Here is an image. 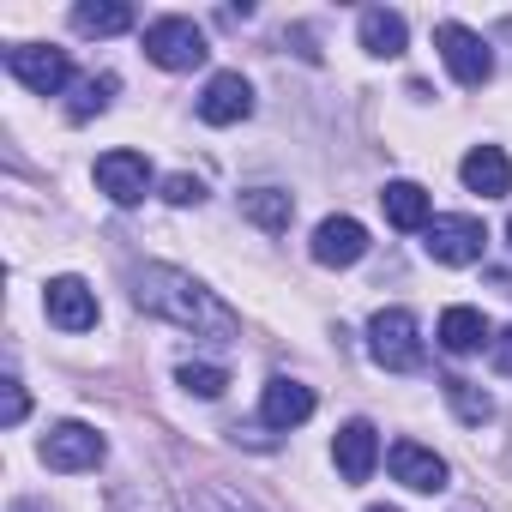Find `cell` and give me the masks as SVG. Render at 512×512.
Listing matches in <instances>:
<instances>
[{"label": "cell", "instance_id": "obj_27", "mask_svg": "<svg viewBox=\"0 0 512 512\" xmlns=\"http://www.w3.org/2000/svg\"><path fill=\"white\" fill-rule=\"evenodd\" d=\"M163 199H169V205H199V199H205V181H199V175H169V181H163Z\"/></svg>", "mask_w": 512, "mask_h": 512}, {"label": "cell", "instance_id": "obj_19", "mask_svg": "<svg viewBox=\"0 0 512 512\" xmlns=\"http://www.w3.org/2000/svg\"><path fill=\"white\" fill-rule=\"evenodd\" d=\"M73 31L121 37V31H133V7H127V0H85V7H73Z\"/></svg>", "mask_w": 512, "mask_h": 512}, {"label": "cell", "instance_id": "obj_12", "mask_svg": "<svg viewBox=\"0 0 512 512\" xmlns=\"http://www.w3.org/2000/svg\"><path fill=\"white\" fill-rule=\"evenodd\" d=\"M308 416H314V386H302V380L278 374V380L266 386V398H260V422H266V428H278V434H290V428H302Z\"/></svg>", "mask_w": 512, "mask_h": 512}, {"label": "cell", "instance_id": "obj_16", "mask_svg": "<svg viewBox=\"0 0 512 512\" xmlns=\"http://www.w3.org/2000/svg\"><path fill=\"white\" fill-rule=\"evenodd\" d=\"M482 344H494L482 308H446V314H440V350H446V356H476Z\"/></svg>", "mask_w": 512, "mask_h": 512}, {"label": "cell", "instance_id": "obj_28", "mask_svg": "<svg viewBox=\"0 0 512 512\" xmlns=\"http://www.w3.org/2000/svg\"><path fill=\"white\" fill-rule=\"evenodd\" d=\"M494 368H500V374H512V326L494 338Z\"/></svg>", "mask_w": 512, "mask_h": 512}, {"label": "cell", "instance_id": "obj_13", "mask_svg": "<svg viewBox=\"0 0 512 512\" xmlns=\"http://www.w3.org/2000/svg\"><path fill=\"white\" fill-rule=\"evenodd\" d=\"M332 458H338V476H344V482H368L374 464H380V434H374V422H344L338 440H332Z\"/></svg>", "mask_w": 512, "mask_h": 512}, {"label": "cell", "instance_id": "obj_6", "mask_svg": "<svg viewBox=\"0 0 512 512\" xmlns=\"http://www.w3.org/2000/svg\"><path fill=\"white\" fill-rule=\"evenodd\" d=\"M482 241H488L482 217H464V211H452V217H434V223L422 229L428 260H440V266H476V260H482Z\"/></svg>", "mask_w": 512, "mask_h": 512}, {"label": "cell", "instance_id": "obj_21", "mask_svg": "<svg viewBox=\"0 0 512 512\" xmlns=\"http://www.w3.org/2000/svg\"><path fill=\"white\" fill-rule=\"evenodd\" d=\"M440 386H446V404L458 410V422H470V428L494 422V398H488V392H482L476 380H464V374H446Z\"/></svg>", "mask_w": 512, "mask_h": 512}, {"label": "cell", "instance_id": "obj_30", "mask_svg": "<svg viewBox=\"0 0 512 512\" xmlns=\"http://www.w3.org/2000/svg\"><path fill=\"white\" fill-rule=\"evenodd\" d=\"M506 241H512V217H506Z\"/></svg>", "mask_w": 512, "mask_h": 512}, {"label": "cell", "instance_id": "obj_10", "mask_svg": "<svg viewBox=\"0 0 512 512\" xmlns=\"http://www.w3.org/2000/svg\"><path fill=\"white\" fill-rule=\"evenodd\" d=\"M308 253L320 266H332V272H344V266H356L362 253H368V229L356 223V217H326L320 229H314V241H308Z\"/></svg>", "mask_w": 512, "mask_h": 512}, {"label": "cell", "instance_id": "obj_25", "mask_svg": "<svg viewBox=\"0 0 512 512\" xmlns=\"http://www.w3.org/2000/svg\"><path fill=\"white\" fill-rule=\"evenodd\" d=\"M193 512H260V506L241 500V494H223V488H199L193 494Z\"/></svg>", "mask_w": 512, "mask_h": 512}, {"label": "cell", "instance_id": "obj_20", "mask_svg": "<svg viewBox=\"0 0 512 512\" xmlns=\"http://www.w3.org/2000/svg\"><path fill=\"white\" fill-rule=\"evenodd\" d=\"M241 217L278 235V229H290V217H296V199H290L284 187H253V193H241Z\"/></svg>", "mask_w": 512, "mask_h": 512}, {"label": "cell", "instance_id": "obj_7", "mask_svg": "<svg viewBox=\"0 0 512 512\" xmlns=\"http://www.w3.org/2000/svg\"><path fill=\"white\" fill-rule=\"evenodd\" d=\"M43 464L49 470H61V476H73V470H97L103 464V452H109V440L97 434V428H85V422H55L49 434H43Z\"/></svg>", "mask_w": 512, "mask_h": 512}, {"label": "cell", "instance_id": "obj_15", "mask_svg": "<svg viewBox=\"0 0 512 512\" xmlns=\"http://www.w3.org/2000/svg\"><path fill=\"white\" fill-rule=\"evenodd\" d=\"M458 175H464V187L482 193V199H506V193H512V163H506L500 145H476V151L458 163Z\"/></svg>", "mask_w": 512, "mask_h": 512}, {"label": "cell", "instance_id": "obj_14", "mask_svg": "<svg viewBox=\"0 0 512 512\" xmlns=\"http://www.w3.org/2000/svg\"><path fill=\"white\" fill-rule=\"evenodd\" d=\"M386 464H392V476H398L404 488H416V494H440V488H446V458L428 452V446H416V440H398V446L386 452Z\"/></svg>", "mask_w": 512, "mask_h": 512}, {"label": "cell", "instance_id": "obj_26", "mask_svg": "<svg viewBox=\"0 0 512 512\" xmlns=\"http://www.w3.org/2000/svg\"><path fill=\"white\" fill-rule=\"evenodd\" d=\"M25 410H31L25 386H19V380H0V422H7V428H19V422H25Z\"/></svg>", "mask_w": 512, "mask_h": 512}, {"label": "cell", "instance_id": "obj_9", "mask_svg": "<svg viewBox=\"0 0 512 512\" xmlns=\"http://www.w3.org/2000/svg\"><path fill=\"white\" fill-rule=\"evenodd\" d=\"M97 187L115 199V205H139L151 193V163L139 151H103L97 157Z\"/></svg>", "mask_w": 512, "mask_h": 512}, {"label": "cell", "instance_id": "obj_11", "mask_svg": "<svg viewBox=\"0 0 512 512\" xmlns=\"http://www.w3.org/2000/svg\"><path fill=\"white\" fill-rule=\"evenodd\" d=\"M247 115H253V85L241 73H211V85L199 97V121L205 127H235Z\"/></svg>", "mask_w": 512, "mask_h": 512}, {"label": "cell", "instance_id": "obj_31", "mask_svg": "<svg viewBox=\"0 0 512 512\" xmlns=\"http://www.w3.org/2000/svg\"><path fill=\"white\" fill-rule=\"evenodd\" d=\"M19 512H37V506H19Z\"/></svg>", "mask_w": 512, "mask_h": 512}, {"label": "cell", "instance_id": "obj_22", "mask_svg": "<svg viewBox=\"0 0 512 512\" xmlns=\"http://www.w3.org/2000/svg\"><path fill=\"white\" fill-rule=\"evenodd\" d=\"M115 91H121L115 73H91V79H79V85H73V103H67V121H91V115H103V109L115 103Z\"/></svg>", "mask_w": 512, "mask_h": 512}, {"label": "cell", "instance_id": "obj_29", "mask_svg": "<svg viewBox=\"0 0 512 512\" xmlns=\"http://www.w3.org/2000/svg\"><path fill=\"white\" fill-rule=\"evenodd\" d=\"M368 512H398V506H368Z\"/></svg>", "mask_w": 512, "mask_h": 512}, {"label": "cell", "instance_id": "obj_4", "mask_svg": "<svg viewBox=\"0 0 512 512\" xmlns=\"http://www.w3.org/2000/svg\"><path fill=\"white\" fill-rule=\"evenodd\" d=\"M434 49H440L446 73H452L464 91H482V85L494 79V55H488V43H482L470 25H440V31H434Z\"/></svg>", "mask_w": 512, "mask_h": 512}, {"label": "cell", "instance_id": "obj_3", "mask_svg": "<svg viewBox=\"0 0 512 512\" xmlns=\"http://www.w3.org/2000/svg\"><path fill=\"white\" fill-rule=\"evenodd\" d=\"M145 55L163 67V73H193V67H205V31L193 25V19H157V25H145Z\"/></svg>", "mask_w": 512, "mask_h": 512}, {"label": "cell", "instance_id": "obj_18", "mask_svg": "<svg viewBox=\"0 0 512 512\" xmlns=\"http://www.w3.org/2000/svg\"><path fill=\"white\" fill-rule=\"evenodd\" d=\"M380 211H386L392 229H428V223H434V205H428V193H422L416 181H386Z\"/></svg>", "mask_w": 512, "mask_h": 512}, {"label": "cell", "instance_id": "obj_17", "mask_svg": "<svg viewBox=\"0 0 512 512\" xmlns=\"http://www.w3.org/2000/svg\"><path fill=\"white\" fill-rule=\"evenodd\" d=\"M356 31H362V49H368L374 61H392V55H404V43H410L404 13H386V7H368Z\"/></svg>", "mask_w": 512, "mask_h": 512}, {"label": "cell", "instance_id": "obj_23", "mask_svg": "<svg viewBox=\"0 0 512 512\" xmlns=\"http://www.w3.org/2000/svg\"><path fill=\"white\" fill-rule=\"evenodd\" d=\"M175 380H181L187 398H223V392H229V374H223L217 362H181Z\"/></svg>", "mask_w": 512, "mask_h": 512}, {"label": "cell", "instance_id": "obj_5", "mask_svg": "<svg viewBox=\"0 0 512 512\" xmlns=\"http://www.w3.org/2000/svg\"><path fill=\"white\" fill-rule=\"evenodd\" d=\"M7 73H13L25 91H37V97H61V91L73 85L67 49H49V43H19V49H7Z\"/></svg>", "mask_w": 512, "mask_h": 512}, {"label": "cell", "instance_id": "obj_8", "mask_svg": "<svg viewBox=\"0 0 512 512\" xmlns=\"http://www.w3.org/2000/svg\"><path fill=\"white\" fill-rule=\"evenodd\" d=\"M43 314H49V326H61V332H91V326H97V290H91L85 278H49Z\"/></svg>", "mask_w": 512, "mask_h": 512}, {"label": "cell", "instance_id": "obj_24", "mask_svg": "<svg viewBox=\"0 0 512 512\" xmlns=\"http://www.w3.org/2000/svg\"><path fill=\"white\" fill-rule=\"evenodd\" d=\"M109 512H175L151 482H121V488H109Z\"/></svg>", "mask_w": 512, "mask_h": 512}, {"label": "cell", "instance_id": "obj_2", "mask_svg": "<svg viewBox=\"0 0 512 512\" xmlns=\"http://www.w3.org/2000/svg\"><path fill=\"white\" fill-rule=\"evenodd\" d=\"M368 356H374L386 374H416V368L428 362L416 314H410V308H380V314L368 320Z\"/></svg>", "mask_w": 512, "mask_h": 512}, {"label": "cell", "instance_id": "obj_1", "mask_svg": "<svg viewBox=\"0 0 512 512\" xmlns=\"http://www.w3.org/2000/svg\"><path fill=\"white\" fill-rule=\"evenodd\" d=\"M133 302L145 314L193 332V338H235L241 332L235 308L217 290H205L193 272H175V266H133Z\"/></svg>", "mask_w": 512, "mask_h": 512}]
</instances>
